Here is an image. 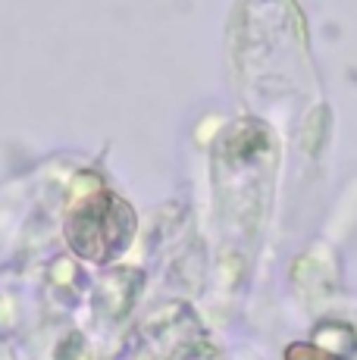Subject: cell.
I'll use <instances>...</instances> for the list:
<instances>
[{"label":"cell","mask_w":357,"mask_h":360,"mask_svg":"<svg viewBox=\"0 0 357 360\" xmlns=\"http://www.w3.org/2000/svg\"><path fill=\"white\" fill-rule=\"evenodd\" d=\"M135 232L132 210L113 195H98L72 210L66 238L85 260H107L129 245Z\"/></svg>","instance_id":"6da1fadb"}]
</instances>
